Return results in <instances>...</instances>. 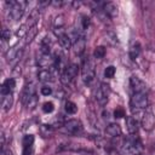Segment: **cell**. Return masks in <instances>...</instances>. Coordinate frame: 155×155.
<instances>
[{"mask_svg": "<svg viewBox=\"0 0 155 155\" xmlns=\"http://www.w3.org/2000/svg\"><path fill=\"white\" fill-rule=\"evenodd\" d=\"M114 115H115V117H122V116H125V113H124V110L121 108H119V109H116L114 111Z\"/></svg>", "mask_w": 155, "mask_h": 155, "instance_id": "cell-29", "label": "cell"}, {"mask_svg": "<svg viewBox=\"0 0 155 155\" xmlns=\"http://www.w3.org/2000/svg\"><path fill=\"white\" fill-rule=\"evenodd\" d=\"M122 133V130L120 127L119 124H109L105 128V134L110 138H116V137H120Z\"/></svg>", "mask_w": 155, "mask_h": 155, "instance_id": "cell-12", "label": "cell"}, {"mask_svg": "<svg viewBox=\"0 0 155 155\" xmlns=\"http://www.w3.org/2000/svg\"><path fill=\"white\" fill-rule=\"evenodd\" d=\"M57 36H58V42H59V45H61L64 50H69V48L73 46V42H71V40H70V38H69V35H68L67 33H61V34H58Z\"/></svg>", "mask_w": 155, "mask_h": 155, "instance_id": "cell-17", "label": "cell"}, {"mask_svg": "<svg viewBox=\"0 0 155 155\" xmlns=\"http://www.w3.org/2000/svg\"><path fill=\"white\" fill-rule=\"evenodd\" d=\"M130 86L133 92H147V85L138 78V76H131L130 79Z\"/></svg>", "mask_w": 155, "mask_h": 155, "instance_id": "cell-11", "label": "cell"}, {"mask_svg": "<svg viewBox=\"0 0 155 155\" xmlns=\"http://www.w3.org/2000/svg\"><path fill=\"white\" fill-rule=\"evenodd\" d=\"M62 132L68 136H81L84 132V126L80 120L70 119L62 125Z\"/></svg>", "mask_w": 155, "mask_h": 155, "instance_id": "cell-4", "label": "cell"}, {"mask_svg": "<svg viewBox=\"0 0 155 155\" xmlns=\"http://www.w3.org/2000/svg\"><path fill=\"white\" fill-rule=\"evenodd\" d=\"M126 126H127V131L130 134H136L138 131V121L136 117L133 116H127L126 117Z\"/></svg>", "mask_w": 155, "mask_h": 155, "instance_id": "cell-16", "label": "cell"}, {"mask_svg": "<svg viewBox=\"0 0 155 155\" xmlns=\"http://www.w3.org/2000/svg\"><path fill=\"white\" fill-rule=\"evenodd\" d=\"M76 151L80 154V155H97V153L92 149H81V148H78Z\"/></svg>", "mask_w": 155, "mask_h": 155, "instance_id": "cell-25", "label": "cell"}, {"mask_svg": "<svg viewBox=\"0 0 155 155\" xmlns=\"http://www.w3.org/2000/svg\"><path fill=\"white\" fill-rule=\"evenodd\" d=\"M10 36H11L10 30L7 28H2L1 29V39H2V41H7L10 39Z\"/></svg>", "mask_w": 155, "mask_h": 155, "instance_id": "cell-26", "label": "cell"}, {"mask_svg": "<svg viewBox=\"0 0 155 155\" xmlns=\"http://www.w3.org/2000/svg\"><path fill=\"white\" fill-rule=\"evenodd\" d=\"M93 56L96 59H102L105 56V47L104 46H97L93 51Z\"/></svg>", "mask_w": 155, "mask_h": 155, "instance_id": "cell-22", "label": "cell"}, {"mask_svg": "<svg viewBox=\"0 0 155 155\" xmlns=\"http://www.w3.org/2000/svg\"><path fill=\"white\" fill-rule=\"evenodd\" d=\"M34 144V136L33 134H25L23 137V155H30L31 149Z\"/></svg>", "mask_w": 155, "mask_h": 155, "instance_id": "cell-13", "label": "cell"}, {"mask_svg": "<svg viewBox=\"0 0 155 155\" xmlns=\"http://www.w3.org/2000/svg\"><path fill=\"white\" fill-rule=\"evenodd\" d=\"M22 103L29 109H33L36 103H38V98H36V93H35V86L34 84H29L25 85V87L23 88L22 92Z\"/></svg>", "mask_w": 155, "mask_h": 155, "instance_id": "cell-3", "label": "cell"}, {"mask_svg": "<svg viewBox=\"0 0 155 155\" xmlns=\"http://www.w3.org/2000/svg\"><path fill=\"white\" fill-rule=\"evenodd\" d=\"M140 124H142V127L145 130V131H151L155 126V116L154 114L150 111V110H145L143 116H142V120H140Z\"/></svg>", "mask_w": 155, "mask_h": 155, "instance_id": "cell-10", "label": "cell"}, {"mask_svg": "<svg viewBox=\"0 0 155 155\" xmlns=\"http://www.w3.org/2000/svg\"><path fill=\"white\" fill-rule=\"evenodd\" d=\"M2 155H12V151L10 149H4L2 150Z\"/></svg>", "mask_w": 155, "mask_h": 155, "instance_id": "cell-30", "label": "cell"}, {"mask_svg": "<svg viewBox=\"0 0 155 155\" xmlns=\"http://www.w3.org/2000/svg\"><path fill=\"white\" fill-rule=\"evenodd\" d=\"M88 25H90V18L86 16H82L81 17V29L85 30L88 28Z\"/></svg>", "mask_w": 155, "mask_h": 155, "instance_id": "cell-27", "label": "cell"}, {"mask_svg": "<svg viewBox=\"0 0 155 155\" xmlns=\"http://www.w3.org/2000/svg\"><path fill=\"white\" fill-rule=\"evenodd\" d=\"M78 71H79V67L76 64H69L64 68V70L62 71V80L63 82H70L76 75H78Z\"/></svg>", "mask_w": 155, "mask_h": 155, "instance_id": "cell-9", "label": "cell"}, {"mask_svg": "<svg viewBox=\"0 0 155 155\" xmlns=\"http://www.w3.org/2000/svg\"><path fill=\"white\" fill-rule=\"evenodd\" d=\"M143 151V144L134 134L127 137L122 143V153L125 155H140Z\"/></svg>", "mask_w": 155, "mask_h": 155, "instance_id": "cell-1", "label": "cell"}, {"mask_svg": "<svg viewBox=\"0 0 155 155\" xmlns=\"http://www.w3.org/2000/svg\"><path fill=\"white\" fill-rule=\"evenodd\" d=\"M16 86V82H15V79L10 78L7 80L4 81V84L1 85V96L4 94H8V93H12L13 88Z\"/></svg>", "mask_w": 155, "mask_h": 155, "instance_id": "cell-15", "label": "cell"}, {"mask_svg": "<svg viewBox=\"0 0 155 155\" xmlns=\"http://www.w3.org/2000/svg\"><path fill=\"white\" fill-rule=\"evenodd\" d=\"M109 93H110V88L109 85L107 84H101L99 87L96 91V101L98 102V104L101 105H105L109 98Z\"/></svg>", "mask_w": 155, "mask_h": 155, "instance_id": "cell-7", "label": "cell"}, {"mask_svg": "<svg viewBox=\"0 0 155 155\" xmlns=\"http://www.w3.org/2000/svg\"><path fill=\"white\" fill-rule=\"evenodd\" d=\"M40 92H41V94H44V96H50V94L52 93V88L48 87V86H44V87H41Z\"/></svg>", "mask_w": 155, "mask_h": 155, "instance_id": "cell-28", "label": "cell"}, {"mask_svg": "<svg viewBox=\"0 0 155 155\" xmlns=\"http://www.w3.org/2000/svg\"><path fill=\"white\" fill-rule=\"evenodd\" d=\"M73 48H74V52L75 54L78 56H81L84 52H85V48H86V39H85V35L79 33L75 35V40L73 41Z\"/></svg>", "mask_w": 155, "mask_h": 155, "instance_id": "cell-8", "label": "cell"}, {"mask_svg": "<svg viewBox=\"0 0 155 155\" xmlns=\"http://www.w3.org/2000/svg\"><path fill=\"white\" fill-rule=\"evenodd\" d=\"M54 109V105L52 102H46L42 104V111L44 113H52Z\"/></svg>", "mask_w": 155, "mask_h": 155, "instance_id": "cell-24", "label": "cell"}, {"mask_svg": "<svg viewBox=\"0 0 155 155\" xmlns=\"http://www.w3.org/2000/svg\"><path fill=\"white\" fill-rule=\"evenodd\" d=\"M64 109H65V111H67L68 114H70V115H73V114H75V113L78 111L76 104H75L74 102H71V101H67V102H65Z\"/></svg>", "mask_w": 155, "mask_h": 155, "instance_id": "cell-20", "label": "cell"}, {"mask_svg": "<svg viewBox=\"0 0 155 155\" xmlns=\"http://www.w3.org/2000/svg\"><path fill=\"white\" fill-rule=\"evenodd\" d=\"M38 78H39V80H40L41 82H48V81L52 80V74H51V71H50L48 69L45 68V69H41V70L39 71Z\"/></svg>", "mask_w": 155, "mask_h": 155, "instance_id": "cell-19", "label": "cell"}, {"mask_svg": "<svg viewBox=\"0 0 155 155\" xmlns=\"http://www.w3.org/2000/svg\"><path fill=\"white\" fill-rule=\"evenodd\" d=\"M115 71H116L115 67L109 65V67H107V68H105V70H104V76H105L107 79H113V78H114V75H115Z\"/></svg>", "mask_w": 155, "mask_h": 155, "instance_id": "cell-23", "label": "cell"}, {"mask_svg": "<svg viewBox=\"0 0 155 155\" xmlns=\"http://www.w3.org/2000/svg\"><path fill=\"white\" fill-rule=\"evenodd\" d=\"M139 52H140V46H139L138 42H136V44H133V46L130 50V57L132 59H136L139 56Z\"/></svg>", "mask_w": 155, "mask_h": 155, "instance_id": "cell-21", "label": "cell"}, {"mask_svg": "<svg viewBox=\"0 0 155 155\" xmlns=\"http://www.w3.org/2000/svg\"><path fill=\"white\" fill-rule=\"evenodd\" d=\"M81 76L82 81L86 85H91L94 81L96 78V69H94V63L91 58H84L82 59V67H81Z\"/></svg>", "mask_w": 155, "mask_h": 155, "instance_id": "cell-2", "label": "cell"}, {"mask_svg": "<svg viewBox=\"0 0 155 155\" xmlns=\"http://www.w3.org/2000/svg\"><path fill=\"white\" fill-rule=\"evenodd\" d=\"M6 5L8 6V16L12 21H19L24 13L27 2L25 1H6Z\"/></svg>", "mask_w": 155, "mask_h": 155, "instance_id": "cell-5", "label": "cell"}, {"mask_svg": "<svg viewBox=\"0 0 155 155\" xmlns=\"http://www.w3.org/2000/svg\"><path fill=\"white\" fill-rule=\"evenodd\" d=\"M102 10L104 11V13L107 16H109L110 18H114L117 15V7L113 4V2H103L102 4Z\"/></svg>", "mask_w": 155, "mask_h": 155, "instance_id": "cell-14", "label": "cell"}, {"mask_svg": "<svg viewBox=\"0 0 155 155\" xmlns=\"http://www.w3.org/2000/svg\"><path fill=\"white\" fill-rule=\"evenodd\" d=\"M13 104V94L12 93H8V94H4L1 96V107L5 111L10 110L11 107Z\"/></svg>", "mask_w": 155, "mask_h": 155, "instance_id": "cell-18", "label": "cell"}, {"mask_svg": "<svg viewBox=\"0 0 155 155\" xmlns=\"http://www.w3.org/2000/svg\"><path fill=\"white\" fill-rule=\"evenodd\" d=\"M149 104L148 99V92H133L131 97V107L133 109L140 110V109H147Z\"/></svg>", "mask_w": 155, "mask_h": 155, "instance_id": "cell-6", "label": "cell"}]
</instances>
